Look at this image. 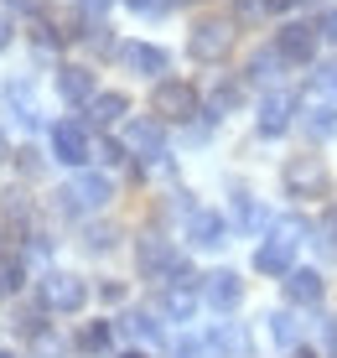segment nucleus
Listing matches in <instances>:
<instances>
[{
	"label": "nucleus",
	"instance_id": "nucleus-1",
	"mask_svg": "<svg viewBox=\"0 0 337 358\" xmlns=\"http://www.w3.org/2000/svg\"><path fill=\"white\" fill-rule=\"evenodd\" d=\"M135 265H141V275L156 280V286H192V280H197L192 260H187L171 239H156V234L135 244Z\"/></svg>",
	"mask_w": 337,
	"mask_h": 358
},
{
	"label": "nucleus",
	"instance_id": "nucleus-2",
	"mask_svg": "<svg viewBox=\"0 0 337 358\" xmlns=\"http://www.w3.org/2000/svg\"><path fill=\"white\" fill-rule=\"evenodd\" d=\"M109 197H115V182H109L104 171H73L68 187L52 192V203L62 208V213H99Z\"/></svg>",
	"mask_w": 337,
	"mask_h": 358
},
{
	"label": "nucleus",
	"instance_id": "nucleus-3",
	"mask_svg": "<svg viewBox=\"0 0 337 358\" xmlns=\"http://www.w3.org/2000/svg\"><path fill=\"white\" fill-rule=\"evenodd\" d=\"M36 296H42V312H62V317H78L83 306H89V280L73 275V270H47L42 286H36Z\"/></svg>",
	"mask_w": 337,
	"mask_h": 358
},
{
	"label": "nucleus",
	"instance_id": "nucleus-4",
	"mask_svg": "<svg viewBox=\"0 0 337 358\" xmlns=\"http://www.w3.org/2000/svg\"><path fill=\"white\" fill-rule=\"evenodd\" d=\"M151 115L161 125H187V120H197V89L187 78H161L151 89Z\"/></svg>",
	"mask_w": 337,
	"mask_h": 358
},
{
	"label": "nucleus",
	"instance_id": "nucleus-5",
	"mask_svg": "<svg viewBox=\"0 0 337 358\" xmlns=\"http://www.w3.org/2000/svg\"><path fill=\"white\" fill-rule=\"evenodd\" d=\"M52 162L83 171L94 162V141H89V125L83 120H57L52 125Z\"/></svg>",
	"mask_w": 337,
	"mask_h": 358
},
{
	"label": "nucleus",
	"instance_id": "nucleus-6",
	"mask_svg": "<svg viewBox=\"0 0 337 358\" xmlns=\"http://www.w3.org/2000/svg\"><path fill=\"white\" fill-rule=\"evenodd\" d=\"M317 47H322V31L311 27V21H285V27L275 31V52L285 57V63H296V68H311Z\"/></svg>",
	"mask_w": 337,
	"mask_h": 358
},
{
	"label": "nucleus",
	"instance_id": "nucleus-7",
	"mask_svg": "<svg viewBox=\"0 0 337 358\" xmlns=\"http://www.w3.org/2000/svg\"><path fill=\"white\" fill-rule=\"evenodd\" d=\"M332 187L327 166H322V156H291L285 162V192L291 197H322Z\"/></svg>",
	"mask_w": 337,
	"mask_h": 358
},
{
	"label": "nucleus",
	"instance_id": "nucleus-8",
	"mask_svg": "<svg viewBox=\"0 0 337 358\" xmlns=\"http://www.w3.org/2000/svg\"><path fill=\"white\" fill-rule=\"evenodd\" d=\"M229 42H234L229 21L208 16V21H197V27H192V36H187V57H192V63H218V57L229 52Z\"/></svg>",
	"mask_w": 337,
	"mask_h": 358
},
{
	"label": "nucleus",
	"instance_id": "nucleus-9",
	"mask_svg": "<svg viewBox=\"0 0 337 358\" xmlns=\"http://www.w3.org/2000/svg\"><path fill=\"white\" fill-rule=\"evenodd\" d=\"M124 151L141 162H166V125L161 120H130L124 125Z\"/></svg>",
	"mask_w": 337,
	"mask_h": 358
},
{
	"label": "nucleus",
	"instance_id": "nucleus-10",
	"mask_svg": "<svg viewBox=\"0 0 337 358\" xmlns=\"http://www.w3.org/2000/svg\"><path fill=\"white\" fill-rule=\"evenodd\" d=\"M239 301H244V280L234 275V270H208V275H203V306H208V312L229 317Z\"/></svg>",
	"mask_w": 337,
	"mask_h": 358
},
{
	"label": "nucleus",
	"instance_id": "nucleus-11",
	"mask_svg": "<svg viewBox=\"0 0 337 358\" xmlns=\"http://www.w3.org/2000/svg\"><path fill=\"white\" fill-rule=\"evenodd\" d=\"M203 343H208V358H254V343H249L244 322H213L203 332Z\"/></svg>",
	"mask_w": 337,
	"mask_h": 358
},
{
	"label": "nucleus",
	"instance_id": "nucleus-12",
	"mask_svg": "<svg viewBox=\"0 0 337 358\" xmlns=\"http://www.w3.org/2000/svg\"><path fill=\"white\" fill-rule=\"evenodd\" d=\"M187 244L192 250H223L229 244V218L213 213V208H192L187 213Z\"/></svg>",
	"mask_w": 337,
	"mask_h": 358
},
{
	"label": "nucleus",
	"instance_id": "nucleus-13",
	"mask_svg": "<svg viewBox=\"0 0 337 358\" xmlns=\"http://www.w3.org/2000/svg\"><path fill=\"white\" fill-rule=\"evenodd\" d=\"M115 57H120V68H130L135 78H151V83H161V73H166V63H171L156 42H120Z\"/></svg>",
	"mask_w": 337,
	"mask_h": 358
},
{
	"label": "nucleus",
	"instance_id": "nucleus-14",
	"mask_svg": "<svg viewBox=\"0 0 337 358\" xmlns=\"http://www.w3.org/2000/svg\"><path fill=\"white\" fill-rule=\"evenodd\" d=\"M291 115H296V99L285 89H270L265 99H259L254 125H259V135H285V130H291Z\"/></svg>",
	"mask_w": 337,
	"mask_h": 358
},
{
	"label": "nucleus",
	"instance_id": "nucleus-15",
	"mask_svg": "<svg viewBox=\"0 0 337 358\" xmlns=\"http://www.w3.org/2000/svg\"><path fill=\"white\" fill-rule=\"evenodd\" d=\"M120 332H124V338H135V343H145V348L166 343V322H161V312H145V306L120 312Z\"/></svg>",
	"mask_w": 337,
	"mask_h": 358
},
{
	"label": "nucleus",
	"instance_id": "nucleus-16",
	"mask_svg": "<svg viewBox=\"0 0 337 358\" xmlns=\"http://www.w3.org/2000/svg\"><path fill=\"white\" fill-rule=\"evenodd\" d=\"M94 68H83V63H62L57 68V99L62 104H83L89 109V99H94Z\"/></svg>",
	"mask_w": 337,
	"mask_h": 358
},
{
	"label": "nucleus",
	"instance_id": "nucleus-17",
	"mask_svg": "<svg viewBox=\"0 0 337 358\" xmlns=\"http://www.w3.org/2000/svg\"><path fill=\"white\" fill-rule=\"evenodd\" d=\"M265 332H270V343H275L280 353H296V348H301V338H306L301 317H296L291 306H275V312L265 317Z\"/></svg>",
	"mask_w": 337,
	"mask_h": 358
},
{
	"label": "nucleus",
	"instance_id": "nucleus-18",
	"mask_svg": "<svg viewBox=\"0 0 337 358\" xmlns=\"http://www.w3.org/2000/svg\"><path fill=\"white\" fill-rule=\"evenodd\" d=\"M291 260H296V244L275 239V234H270V239L254 250V270H259V275H291V270H296Z\"/></svg>",
	"mask_w": 337,
	"mask_h": 358
},
{
	"label": "nucleus",
	"instance_id": "nucleus-19",
	"mask_svg": "<svg viewBox=\"0 0 337 358\" xmlns=\"http://www.w3.org/2000/svg\"><path fill=\"white\" fill-rule=\"evenodd\" d=\"M322 296H327V280H322L317 270H291V275H285V301L291 306H317Z\"/></svg>",
	"mask_w": 337,
	"mask_h": 358
},
{
	"label": "nucleus",
	"instance_id": "nucleus-20",
	"mask_svg": "<svg viewBox=\"0 0 337 358\" xmlns=\"http://www.w3.org/2000/svg\"><path fill=\"white\" fill-rule=\"evenodd\" d=\"M197 306H203V291H192V286H166L161 291V317H166V322H192Z\"/></svg>",
	"mask_w": 337,
	"mask_h": 358
},
{
	"label": "nucleus",
	"instance_id": "nucleus-21",
	"mask_svg": "<svg viewBox=\"0 0 337 358\" xmlns=\"http://www.w3.org/2000/svg\"><path fill=\"white\" fill-rule=\"evenodd\" d=\"M301 130L311 135V141H332V135H337V104L311 99V104L301 109Z\"/></svg>",
	"mask_w": 337,
	"mask_h": 358
},
{
	"label": "nucleus",
	"instance_id": "nucleus-22",
	"mask_svg": "<svg viewBox=\"0 0 337 358\" xmlns=\"http://www.w3.org/2000/svg\"><path fill=\"white\" fill-rule=\"evenodd\" d=\"M6 109H10V120H16V125H27V130H36V125H42V120H36V104H31V83H27V78L6 83Z\"/></svg>",
	"mask_w": 337,
	"mask_h": 358
},
{
	"label": "nucleus",
	"instance_id": "nucleus-23",
	"mask_svg": "<svg viewBox=\"0 0 337 358\" xmlns=\"http://www.w3.org/2000/svg\"><path fill=\"white\" fill-rule=\"evenodd\" d=\"M124 109H130V99L115 94V89H104V94L89 99V125H99V130H104V125H120Z\"/></svg>",
	"mask_w": 337,
	"mask_h": 358
},
{
	"label": "nucleus",
	"instance_id": "nucleus-24",
	"mask_svg": "<svg viewBox=\"0 0 337 358\" xmlns=\"http://www.w3.org/2000/svg\"><path fill=\"white\" fill-rule=\"evenodd\" d=\"M280 68H285V57L275 52V47H259V52L254 57H249V73H244V78L249 83H259V89H275V78H280Z\"/></svg>",
	"mask_w": 337,
	"mask_h": 358
},
{
	"label": "nucleus",
	"instance_id": "nucleus-25",
	"mask_svg": "<svg viewBox=\"0 0 337 358\" xmlns=\"http://www.w3.org/2000/svg\"><path fill=\"white\" fill-rule=\"evenodd\" d=\"M311 250H317V260H327V265H337V208L332 213H322L317 224H311Z\"/></svg>",
	"mask_w": 337,
	"mask_h": 358
},
{
	"label": "nucleus",
	"instance_id": "nucleus-26",
	"mask_svg": "<svg viewBox=\"0 0 337 358\" xmlns=\"http://www.w3.org/2000/svg\"><path fill=\"white\" fill-rule=\"evenodd\" d=\"M21 286H27V260H21V250H0V301H10Z\"/></svg>",
	"mask_w": 337,
	"mask_h": 358
},
{
	"label": "nucleus",
	"instance_id": "nucleus-27",
	"mask_svg": "<svg viewBox=\"0 0 337 358\" xmlns=\"http://www.w3.org/2000/svg\"><path fill=\"white\" fill-rule=\"evenodd\" d=\"M239 104H244V83H229V78H223L218 89H213V99H208V120L229 115V109H239Z\"/></svg>",
	"mask_w": 337,
	"mask_h": 358
},
{
	"label": "nucleus",
	"instance_id": "nucleus-28",
	"mask_svg": "<svg viewBox=\"0 0 337 358\" xmlns=\"http://www.w3.org/2000/svg\"><path fill=\"white\" fill-rule=\"evenodd\" d=\"M311 99L337 104V63H317V68H311Z\"/></svg>",
	"mask_w": 337,
	"mask_h": 358
},
{
	"label": "nucleus",
	"instance_id": "nucleus-29",
	"mask_svg": "<svg viewBox=\"0 0 337 358\" xmlns=\"http://www.w3.org/2000/svg\"><path fill=\"white\" fill-rule=\"evenodd\" d=\"M94 162L99 166H124L130 151H124V141H115V135H99V141H94Z\"/></svg>",
	"mask_w": 337,
	"mask_h": 358
},
{
	"label": "nucleus",
	"instance_id": "nucleus-30",
	"mask_svg": "<svg viewBox=\"0 0 337 358\" xmlns=\"http://www.w3.org/2000/svg\"><path fill=\"white\" fill-rule=\"evenodd\" d=\"M109 343H115V327H109V322H89V327H83V338H78V348L83 353H104Z\"/></svg>",
	"mask_w": 337,
	"mask_h": 358
},
{
	"label": "nucleus",
	"instance_id": "nucleus-31",
	"mask_svg": "<svg viewBox=\"0 0 337 358\" xmlns=\"http://www.w3.org/2000/svg\"><path fill=\"white\" fill-rule=\"evenodd\" d=\"M31 358H62V338H57L52 327H42L31 338Z\"/></svg>",
	"mask_w": 337,
	"mask_h": 358
},
{
	"label": "nucleus",
	"instance_id": "nucleus-32",
	"mask_svg": "<svg viewBox=\"0 0 337 358\" xmlns=\"http://www.w3.org/2000/svg\"><path fill=\"white\" fill-rule=\"evenodd\" d=\"M83 250H94V255L115 250V229H109V224H104V229H94V224H89V229H83Z\"/></svg>",
	"mask_w": 337,
	"mask_h": 358
},
{
	"label": "nucleus",
	"instance_id": "nucleus-33",
	"mask_svg": "<svg viewBox=\"0 0 337 358\" xmlns=\"http://www.w3.org/2000/svg\"><path fill=\"white\" fill-rule=\"evenodd\" d=\"M124 6H130L135 16H166V10H177L182 0H124Z\"/></svg>",
	"mask_w": 337,
	"mask_h": 358
},
{
	"label": "nucleus",
	"instance_id": "nucleus-34",
	"mask_svg": "<svg viewBox=\"0 0 337 358\" xmlns=\"http://www.w3.org/2000/svg\"><path fill=\"white\" fill-rule=\"evenodd\" d=\"M171 348H177V358H208V343L197 338V332H182V338L171 343Z\"/></svg>",
	"mask_w": 337,
	"mask_h": 358
},
{
	"label": "nucleus",
	"instance_id": "nucleus-35",
	"mask_svg": "<svg viewBox=\"0 0 337 358\" xmlns=\"http://www.w3.org/2000/svg\"><path fill=\"white\" fill-rule=\"evenodd\" d=\"M317 31H322V42H337V6H332V10H322Z\"/></svg>",
	"mask_w": 337,
	"mask_h": 358
},
{
	"label": "nucleus",
	"instance_id": "nucleus-36",
	"mask_svg": "<svg viewBox=\"0 0 337 358\" xmlns=\"http://www.w3.org/2000/svg\"><path fill=\"white\" fill-rule=\"evenodd\" d=\"M16 166L27 171V177H36V171H42V162H36V151H31V145H27V151H16Z\"/></svg>",
	"mask_w": 337,
	"mask_h": 358
},
{
	"label": "nucleus",
	"instance_id": "nucleus-37",
	"mask_svg": "<svg viewBox=\"0 0 337 358\" xmlns=\"http://www.w3.org/2000/svg\"><path fill=\"white\" fill-rule=\"evenodd\" d=\"M99 301H109V306L124 301V286H120V280H104V286H99Z\"/></svg>",
	"mask_w": 337,
	"mask_h": 358
},
{
	"label": "nucleus",
	"instance_id": "nucleus-38",
	"mask_svg": "<svg viewBox=\"0 0 337 358\" xmlns=\"http://www.w3.org/2000/svg\"><path fill=\"white\" fill-rule=\"evenodd\" d=\"M10 36H16V21H10V16H0V52L10 47Z\"/></svg>",
	"mask_w": 337,
	"mask_h": 358
},
{
	"label": "nucleus",
	"instance_id": "nucleus-39",
	"mask_svg": "<svg viewBox=\"0 0 337 358\" xmlns=\"http://www.w3.org/2000/svg\"><path fill=\"white\" fill-rule=\"evenodd\" d=\"M78 6H83V10H89V16H104V10H109V6H115V0H78Z\"/></svg>",
	"mask_w": 337,
	"mask_h": 358
},
{
	"label": "nucleus",
	"instance_id": "nucleus-40",
	"mask_svg": "<svg viewBox=\"0 0 337 358\" xmlns=\"http://www.w3.org/2000/svg\"><path fill=\"white\" fill-rule=\"evenodd\" d=\"M10 6H16V10H31V16H36V10H42V0H10Z\"/></svg>",
	"mask_w": 337,
	"mask_h": 358
},
{
	"label": "nucleus",
	"instance_id": "nucleus-41",
	"mask_svg": "<svg viewBox=\"0 0 337 358\" xmlns=\"http://www.w3.org/2000/svg\"><path fill=\"white\" fill-rule=\"evenodd\" d=\"M10 162V141H6V130H0V166Z\"/></svg>",
	"mask_w": 337,
	"mask_h": 358
},
{
	"label": "nucleus",
	"instance_id": "nucleus-42",
	"mask_svg": "<svg viewBox=\"0 0 337 358\" xmlns=\"http://www.w3.org/2000/svg\"><path fill=\"white\" fill-rule=\"evenodd\" d=\"M120 358H156V353H145V348H124Z\"/></svg>",
	"mask_w": 337,
	"mask_h": 358
},
{
	"label": "nucleus",
	"instance_id": "nucleus-43",
	"mask_svg": "<svg viewBox=\"0 0 337 358\" xmlns=\"http://www.w3.org/2000/svg\"><path fill=\"white\" fill-rule=\"evenodd\" d=\"M265 6H270V10H291L296 0H265Z\"/></svg>",
	"mask_w": 337,
	"mask_h": 358
},
{
	"label": "nucleus",
	"instance_id": "nucleus-44",
	"mask_svg": "<svg viewBox=\"0 0 337 358\" xmlns=\"http://www.w3.org/2000/svg\"><path fill=\"white\" fill-rule=\"evenodd\" d=\"M0 358H16V353H6V348H0Z\"/></svg>",
	"mask_w": 337,
	"mask_h": 358
}]
</instances>
